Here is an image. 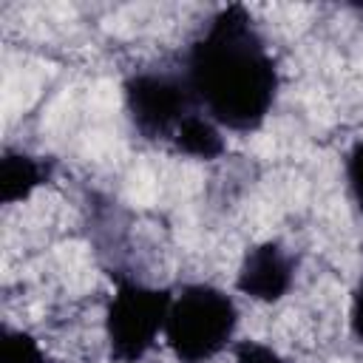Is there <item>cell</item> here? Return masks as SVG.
Returning a JSON list of instances; mask_svg holds the SVG:
<instances>
[{"label":"cell","mask_w":363,"mask_h":363,"mask_svg":"<svg viewBox=\"0 0 363 363\" xmlns=\"http://www.w3.org/2000/svg\"><path fill=\"white\" fill-rule=\"evenodd\" d=\"M346 184H349L357 213L363 216V139L354 142L346 153Z\"/></svg>","instance_id":"9c48e42d"},{"label":"cell","mask_w":363,"mask_h":363,"mask_svg":"<svg viewBox=\"0 0 363 363\" xmlns=\"http://www.w3.org/2000/svg\"><path fill=\"white\" fill-rule=\"evenodd\" d=\"M113 298L105 309L108 354L116 363H139L164 335L173 292L113 275Z\"/></svg>","instance_id":"3957f363"},{"label":"cell","mask_w":363,"mask_h":363,"mask_svg":"<svg viewBox=\"0 0 363 363\" xmlns=\"http://www.w3.org/2000/svg\"><path fill=\"white\" fill-rule=\"evenodd\" d=\"M0 363H48L40 340L23 329H0Z\"/></svg>","instance_id":"ba28073f"},{"label":"cell","mask_w":363,"mask_h":363,"mask_svg":"<svg viewBox=\"0 0 363 363\" xmlns=\"http://www.w3.org/2000/svg\"><path fill=\"white\" fill-rule=\"evenodd\" d=\"M292 281H295V264L292 255L284 250V244L261 241L244 252L235 275V289L258 303H275L289 292Z\"/></svg>","instance_id":"5b68a950"},{"label":"cell","mask_w":363,"mask_h":363,"mask_svg":"<svg viewBox=\"0 0 363 363\" xmlns=\"http://www.w3.org/2000/svg\"><path fill=\"white\" fill-rule=\"evenodd\" d=\"M238 326L235 301L213 284H184L167 312L164 343L179 363H207L233 343Z\"/></svg>","instance_id":"7a4b0ae2"},{"label":"cell","mask_w":363,"mask_h":363,"mask_svg":"<svg viewBox=\"0 0 363 363\" xmlns=\"http://www.w3.org/2000/svg\"><path fill=\"white\" fill-rule=\"evenodd\" d=\"M196 105L221 128L250 133L264 125L278 96V68L241 6L216 11L190 43L182 68Z\"/></svg>","instance_id":"6da1fadb"},{"label":"cell","mask_w":363,"mask_h":363,"mask_svg":"<svg viewBox=\"0 0 363 363\" xmlns=\"http://www.w3.org/2000/svg\"><path fill=\"white\" fill-rule=\"evenodd\" d=\"M233 357L235 363H284V357L272 346L258 340H238L233 346Z\"/></svg>","instance_id":"30bf717a"},{"label":"cell","mask_w":363,"mask_h":363,"mask_svg":"<svg viewBox=\"0 0 363 363\" xmlns=\"http://www.w3.org/2000/svg\"><path fill=\"white\" fill-rule=\"evenodd\" d=\"M170 145H173V150L193 156V159H201V162L218 159L227 150V142L221 136V125H216L204 111H193L179 125Z\"/></svg>","instance_id":"52a82bcc"},{"label":"cell","mask_w":363,"mask_h":363,"mask_svg":"<svg viewBox=\"0 0 363 363\" xmlns=\"http://www.w3.org/2000/svg\"><path fill=\"white\" fill-rule=\"evenodd\" d=\"M349 329L363 343V267L357 275V284L352 289V306H349Z\"/></svg>","instance_id":"8fae6325"},{"label":"cell","mask_w":363,"mask_h":363,"mask_svg":"<svg viewBox=\"0 0 363 363\" xmlns=\"http://www.w3.org/2000/svg\"><path fill=\"white\" fill-rule=\"evenodd\" d=\"M51 179V164L43 162L40 156H31L26 150H3L0 159V201L3 204H17L31 199V193Z\"/></svg>","instance_id":"8992f818"},{"label":"cell","mask_w":363,"mask_h":363,"mask_svg":"<svg viewBox=\"0 0 363 363\" xmlns=\"http://www.w3.org/2000/svg\"><path fill=\"white\" fill-rule=\"evenodd\" d=\"M122 94L133 130L147 142H173L179 125L193 111H201L182 71L130 74L122 85Z\"/></svg>","instance_id":"277c9868"}]
</instances>
